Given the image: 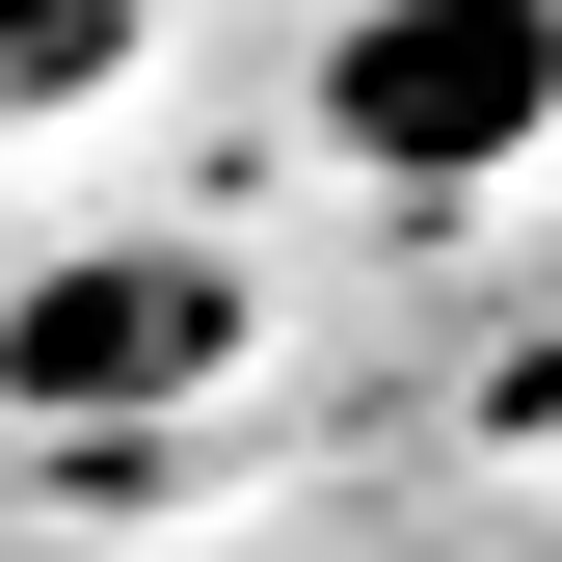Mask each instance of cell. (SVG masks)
I'll return each instance as SVG.
<instances>
[{
	"label": "cell",
	"mask_w": 562,
	"mask_h": 562,
	"mask_svg": "<svg viewBox=\"0 0 562 562\" xmlns=\"http://www.w3.org/2000/svg\"><path fill=\"white\" fill-rule=\"evenodd\" d=\"M322 134L375 188H509L562 134V0H348L322 27Z\"/></svg>",
	"instance_id": "obj_1"
},
{
	"label": "cell",
	"mask_w": 562,
	"mask_h": 562,
	"mask_svg": "<svg viewBox=\"0 0 562 562\" xmlns=\"http://www.w3.org/2000/svg\"><path fill=\"white\" fill-rule=\"evenodd\" d=\"M215 348H241L215 241H108V268H27V295H0V402H54V429H108V402H188Z\"/></svg>",
	"instance_id": "obj_2"
},
{
	"label": "cell",
	"mask_w": 562,
	"mask_h": 562,
	"mask_svg": "<svg viewBox=\"0 0 562 562\" xmlns=\"http://www.w3.org/2000/svg\"><path fill=\"white\" fill-rule=\"evenodd\" d=\"M81 81H134V0H0V108H81Z\"/></svg>",
	"instance_id": "obj_3"
}]
</instances>
